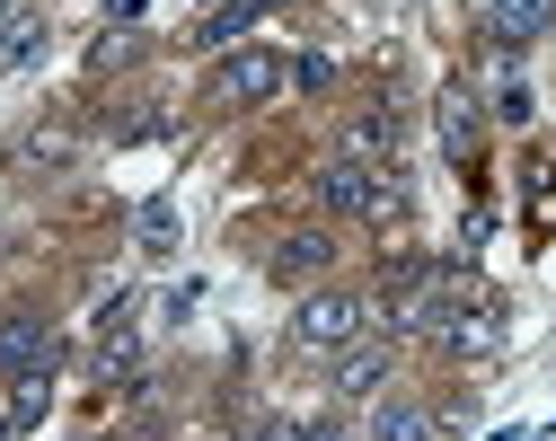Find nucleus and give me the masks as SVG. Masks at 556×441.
Instances as JSON below:
<instances>
[{"label":"nucleus","mask_w":556,"mask_h":441,"mask_svg":"<svg viewBox=\"0 0 556 441\" xmlns=\"http://www.w3.org/2000/svg\"><path fill=\"white\" fill-rule=\"evenodd\" d=\"M309 194H318V212H354V220H380V230H389V220H406V203H415L397 168H380V160H344V151L318 168Z\"/></svg>","instance_id":"1"},{"label":"nucleus","mask_w":556,"mask_h":441,"mask_svg":"<svg viewBox=\"0 0 556 441\" xmlns=\"http://www.w3.org/2000/svg\"><path fill=\"white\" fill-rule=\"evenodd\" d=\"M354 336H371V301L363 291H301V310H292V344L301 353H344Z\"/></svg>","instance_id":"2"},{"label":"nucleus","mask_w":556,"mask_h":441,"mask_svg":"<svg viewBox=\"0 0 556 441\" xmlns=\"http://www.w3.org/2000/svg\"><path fill=\"white\" fill-rule=\"evenodd\" d=\"M425 344H433V353H451V362H485V353H504V310L485 301V291H459Z\"/></svg>","instance_id":"3"},{"label":"nucleus","mask_w":556,"mask_h":441,"mask_svg":"<svg viewBox=\"0 0 556 441\" xmlns=\"http://www.w3.org/2000/svg\"><path fill=\"white\" fill-rule=\"evenodd\" d=\"M274 89H292V62L265 53V45H230L222 71H213V98H222V106H265Z\"/></svg>","instance_id":"4"},{"label":"nucleus","mask_w":556,"mask_h":441,"mask_svg":"<svg viewBox=\"0 0 556 441\" xmlns=\"http://www.w3.org/2000/svg\"><path fill=\"white\" fill-rule=\"evenodd\" d=\"M389 362H397V344H389V336H354V344L336 353L327 389H336V398H380V389H389Z\"/></svg>","instance_id":"5"},{"label":"nucleus","mask_w":556,"mask_h":441,"mask_svg":"<svg viewBox=\"0 0 556 441\" xmlns=\"http://www.w3.org/2000/svg\"><path fill=\"white\" fill-rule=\"evenodd\" d=\"M18 371H53V327L36 310L0 318V380H18Z\"/></svg>","instance_id":"6"},{"label":"nucleus","mask_w":556,"mask_h":441,"mask_svg":"<svg viewBox=\"0 0 556 441\" xmlns=\"http://www.w3.org/2000/svg\"><path fill=\"white\" fill-rule=\"evenodd\" d=\"M265 265H274V282H309V274L336 265V239H327V230H283Z\"/></svg>","instance_id":"7"},{"label":"nucleus","mask_w":556,"mask_h":441,"mask_svg":"<svg viewBox=\"0 0 556 441\" xmlns=\"http://www.w3.org/2000/svg\"><path fill=\"white\" fill-rule=\"evenodd\" d=\"M547 27H556V0H495V10H485V36L495 45H530Z\"/></svg>","instance_id":"8"},{"label":"nucleus","mask_w":556,"mask_h":441,"mask_svg":"<svg viewBox=\"0 0 556 441\" xmlns=\"http://www.w3.org/2000/svg\"><path fill=\"white\" fill-rule=\"evenodd\" d=\"M433 124H442V151H451V160H468V151H477V98H468L459 80L442 89V106H433Z\"/></svg>","instance_id":"9"},{"label":"nucleus","mask_w":556,"mask_h":441,"mask_svg":"<svg viewBox=\"0 0 556 441\" xmlns=\"http://www.w3.org/2000/svg\"><path fill=\"white\" fill-rule=\"evenodd\" d=\"M45 398H53V371H18V380H10V398H0V432L45 424Z\"/></svg>","instance_id":"10"},{"label":"nucleus","mask_w":556,"mask_h":441,"mask_svg":"<svg viewBox=\"0 0 556 441\" xmlns=\"http://www.w3.org/2000/svg\"><path fill=\"white\" fill-rule=\"evenodd\" d=\"M265 10H283V0H230V10H213V18L194 27V45H239V36H248Z\"/></svg>","instance_id":"11"},{"label":"nucleus","mask_w":556,"mask_h":441,"mask_svg":"<svg viewBox=\"0 0 556 441\" xmlns=\"http://www.w3.org/2000/svg\"><path fill=\"white\" fill-rule=\"evenodd\" d=\"M36 53H45V18H36V10H18L10 27H0V71H27Z\"/></svg>","instance_id":"12"},{"label":"nucleus","mask_w":556,"mask_h":441,"mask_svg":"<svg viewBox=\"0 0 556 441\" xmlns=\"http://www.w3.org/2000/svg\"><path fill=\"white\" fill-rule=\"evenodd\" d=\"M371 441H433V415L425 406H371Z\"/></svg>","instance_id":"13"},{"label":"nucleus","mask_w":556,"mask_h":441,"mask_svg":"<svg viewBox=\"0 0 556 441\" xmlns=\"http://www.w3.org/2000/svg\"><path fill=\"white\" fill-rule=\"evenodd\" d=\"M389 151H397V115H389V106L344 133V160H389Z\"/></svg>","instance_id":"14"},{"label":"nucleus","mask_w":556,"mask_h":441,"mask_svg":"<svg viewBox=\"0 0 556 441\" xmlns=\"http://www.w3.org/2000/svg\"><path fill=\"white\" fill-rule=\"evenodd\" d=\"M132 239H142L151 256H168V248H177V203H142V220H132Z\"/></svg>","instance_id":"15"},{"label":"nucleus","mask_w":556,"mask_h":441,"mask_svg":"<svg viewBox=\"0 0 556 441\" xmlns=\"http://www.w3.org/2000/svg\"><path fill=\"white\" fill-rule=\"evenodd\" d=\"M62 160H72V141H62V133H27L18 141V168H62Z\"/></svg>","instance_id":"16"},{"label":"nucleus","mask_w":556,"mask_h":441,"mask_svg":"<svg viewBox=\"0 0 556 441\" xmlns=\"http://www.w3.org/2000/svg\"><path fill=\"white\" fill-rule=\"evenodd\" d=\"M327 80H336L327 53H292V89H327Z\"/></svg>","instance_id":"17"},{"label":"nucleus","mask_w":556,"mask_h":441,"mask_svg":"<svg viewBox=\"0 0 556 441\" xmlns=\"http://www.w3.org/2000/svg\"><path fill=\"white\" fill-rule=\"evenodd\" d=\"M98 10H106L115 27H132V18H142V10H151V0H98Z\"/></svg>","instance_id":"18"},{"label":"nucleus","mask_w":556,"mask_h":441,"mask_svg":"<svg viewBox=\"0 0 556 441\" xmlns=\"http://www.w3.org/2000/svg\"><path fill=\"white\" fill-rule=\"evenodd\" d=\"M248 441H309V432H301V424H256Z\"/></svg>","instance_id":"19"},{"label":"nucleus","mask_w":556,"mask_h":441,"mask_svg":"<svg viewBox=\"0 0 556 441\" xmlns=\"http://www.w3.org/2000/svg\"><path fill=\"white\" fill-rule=\"evenodd\" d=\"M301 432H309V441H336V424H301Z\"/></svg>","instance_id":"20"},{"label":"nucleus","mask_w":556,"mask_h":441,"mask_svg":"<svg viewBox=\"0 0 556 441\" xmlns=\"http://www.w3.org/2000/svg\"><path fill=\"white\" fill-rule=\"evenodd\" d=\"M10 18H18V0H0V27H10Z\"/></svg>","instance_id":"21"}]
</instances>
